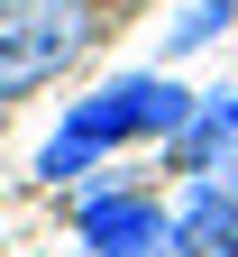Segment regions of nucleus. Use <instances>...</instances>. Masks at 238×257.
<instances>
[{"label": "nucleus", "mask_w": 238, "mask_h": 257, "mask_svg": "<svg viewBox=\"0 0 238 257\" xmlns=\"http://www.w3.org/2000/svg\"><path fill=\"white\" fill-rule=\"evenodd\" d=\"M229 19H238V0H183L174 28H165V55H201V46H220Z\"/></svg>", "instance_id": "423d86ee"}, {"label": "nucleus", "mask_w": 238, "mask_h": 257, "mask_svg": "<svg viewBox=\"0 0 238 257\" xmlns=\"http://www.w3.org/2000/svg\"><path fill=\"white\" fill-rule=\"evenodd\" d=\"M74 239H83V257H174V211L138 184H101V193H83Z\"/></svg>", "instance_id": "7ed1b4c3"}, {"label": "nucleus", "mask_w": 238, "mask_h": 257, "mask_svg": "<svg viewBox=\"0 0 238 257\" xmlns=\"http://www.w3.org/2000/svg\"><path fill=\"white\" fill-rule=\"evenodd\" d=\"M238 239V175H192L183 202H174V257H220Z\"/></svg>", "instance_id": "20e7f679"}, {"label": "nucleus", "mask_w": 238, "mask_h": 257, "mask_svg": "<svg viewBox=\"0 0 238 257\" xmlns=\"http://www.w3.org/2000/svg\"><path fill=\"white\" fill-rule=\"evenodd\" d=\"M92 46V0H0V101H28Z\"/></svg>", "instance_id": "f03ea898"}, {"label": "nucleus", "mask_w": 238, "mask_h": 257, "mask_svg": "<svg viewBox=\"0 0 238 257\" xmlns=\"http://www.w3.org/2000/svg\"><path fill=\"white\" fill-rule=\"evenodd\" d=\"M192 101L201 92L174 83V74H110V83H92L83 101L55 119V138L37 147V184H74V175H92L101 156H119V147L174 138Z\"/></svg>", "instance_id": "f257e3e1"}, {"label": "nucleus", "mask_w": 238, "mask_h": 257, "mask_svg": "<svg viewBox=\"0 0 238 257\" xmlns=\"http://www.w3.org/2000/svg\"><path fill=\"white\" fill-rule=\"evenodd\" d=\"M220 257H238V239H229V248H220Z\"/></svg>", "instance_id": "0eeeda50"}, {"label": "nucleus", "mask_w": 238, "mask_h": 257, "mask_svg": "<svg viewBox=\"0 0 238 257\" xmlns=\"http://www.w3.org/2000/svg\"><path fill=\"white\" fill-rule=\"evenodd\" d=\"M165 147H174V175H220L238 156V92H201Z\"/></svg>", "instance_id": "39448f33"}]
</instances>
